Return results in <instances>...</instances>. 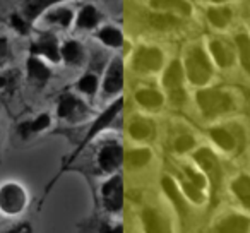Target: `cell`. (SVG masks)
Segmentation results:
<instances>
[{"label": "cell", "mask_w": 250, "mask_h": 233, "mask_svg": "<svg viewBox=\"0 0 250 233\" xmlns=\"http://www.w3.org/2000/svg\"><path fill=\"white\" fill-rule=\"evenodd\" d=\"M195 161L202 167V170L208 173L209 180L212 185V204H216V195H218L219 185H221V167H219V161L214 154L209 149H199L195 153Z\"/></svg>", "instance_id": "3957f363"}, {"label": "cell", "mask_w": 250, "mask_h": 233, "mask_svg": "<svg viewBox=\"0 0 250 233\" xmlns=\"http://www.w3.org/2000/svg\"><path fill=\"white\" fill-rule=\"evenodd\" d=\"M124 161V151L118 146H106L100 153V165L104 171H111Z\"/></svg>", "instance_id": "ba28073f"}, {"label": "cell", "mask_w": 250, "mask_h": 233, "mask_svg": "<svg viewBox=\"0 0 250 233\" xmlns=\"http://www.w3.org/2000/svg\"><path fill=\"white\" fill-rule=\"evenodd\" d=\"M187 74L194 84H206L211 77V65L201 48H194L187 57Z\"/></svg>", "instance_id": "7a4b0ae2"}, {"label": "cell", "mask_w": 250, "mask_h": 233, "mask_svg": "<svg viewBox=\"0 0 250 233\" xmlns=\"http://www.w3.org/2000/svg\"><path fill=\"white\" fill-rule=\"evenodd\" d=\"M122 106H124V100H117V101H115L113 105H111L110 108H108L106 111H104L103 115H101L100 119H98L96 122L93 124V127H91L89 134H87V137H86V143H87V141L91 139V137H94V136H96V134L100 132V130H103L104 127H106L108 124H110L111 120L115 119V115H117L118 111L122 110ZM86 143H84V144H86Z\"/></svg>", "instance_id": "9c48e42d"}, {"label": "cell", "mask_w": 250, "mask_h": 233, "mask_svg": "<svg viewBox=\"0 0 250 233\" xmlns=\"http://www.w3.org/2000/svg\"><path fill=\"white\" fill-rule=\"evenodd\" d=\"M151 132H153V126L146 120H136L130 126V134L134 139H146L147 136H151Z\"/></svg>", "instance_id": "cb8c5ba5"}, {"label": "cell", "mask_w": 250, "mask_h": 233, "mask_svg": "<svg viewBox=\"0 0 250 233\" xmlns=\"http://www.w3.org/2000/svg\"><path fill=\"white\" fill-rule=\"evenodd\" d=\"M104 204L110 211H118L124 204V187H122V178L115 177L103 187Z\"/></svg>", "instance_id": "5b68a950"}, {"label": "cell", "mask_w": 250, "mask_h": 233, "mask_svg": "<svg viewBox=\"0 0 250 233\" xmlns=\"http://www.w3.org/2000/svg\"><path fill=\"white\" fill-rule=\"evenodd\" d=\"M53 2H59V0H29L28 4H26V9H24L26 18H28L29 21H33V19H35L36 16L43 11V9H46L50 4H53Z\"/></svg>", "instance_id": "44dd1931"}, {"label": "cell", "mask_w": 250, "mask_h": 233, "mask_svg": "<svg viewBox=\"0 0 250 233\" xmlns=\"http://www.w3.org/2000/svg\"><path fill=\"white\" fill-rule=\"evenodd\" d=\"M12 26H14L16 29H19V33H22V35L26 33V24L18 18V16H12Z\"/></svg>", "instance_id": "8d00e7d4"}, {"label": "cell", "mask_w": 250, "mask_h": 233, "mask_svg": "<svg viewBox=\"0 0 250 233\" xmlns=\"http://www.w3.org/2000/svg\"><path fill=\"white\" fill-rule=\"evenodd\" d=\"M31 52L43 53V55H46L48 59H52L53 62L59 60V50H57V43L52 36H45V38H42L38 43H35V45L31 46Z\"/></svg>", "instance_id": "7c38bea8"}, {"label": "cell", "mask_w": 250, "mask_h": 233, "mask_svg": "<svg viewBox=\"0 0 250 233\" xmlns=\"http://www.w3.org/2000/svg\"><path fill=\"white\" fill-rule=\"evenodd\" d=\"M7 55V42L4 38H0V60Z\"/></svg>", "instance_id": "74e56055"}, {"label": "cell", "mask_w": 250, "mask_h": 233, "mask_svg": "<svg viewBox=\"0 0 250 233\" xmlns=\"http://www.w3.org/2000/svg\"><path fill=\"white\" fill-rule=\"evenodd\" d=\"M212 2H226V0H212Z\"/></svg>", "instance_id": "ab89813d"}, {"label": "cell", "mask_w": 250, "mask_h": 233, "mask_svg": "<svg viewBox=\"0 0 250 233\" xmlns=\"http://www.w3.org/2000/svg\"><path fill=\"white\" fill-rule=\"evenodd\" d=\"M28 70H29V76L36 77V79H42V81L50 76V70L36 59L28 60Z\"/></svg>", "instance_id": "484cf974"}, {"label": "cell", "mask_w": 250, "mask_h": 233, "mask_svg": "<svg viewBox=\"0 0 250 233\" xmlns=\"http://www.w3.org/2000/svg\"><path fill=\"white\" fill-rule=\"evenodd\" d=\"M211 136H212V139H214L216 143H218L219 146L223 148V149L231 151L233 148H235V141H233L231 134H229L228 130H225V129H214L211 132Z\"/></svg>", "instance_id": "603a6c76"}, {"label": "cell", "mask_w": 250, "mask_h": 233, "mask_svg": "<svg viewBox=\"0 0 250 233\" xmlns=\"http://www.w3.org/2000/svg\"><path fill=\"white\" fill-rule=\"evenodd\" d=\"M236 45L240 50V57H242V64L245 65V69H250V40L247 35H238L236 36Z\"/></svg>", "instance_id": "d4e9b609"}, {"label": "cell", "mask_w": 250, "mask_h": 233, "mask_svg": "<svg viewBox=\"0 0 250 233\" xmlns=\"http://www.w3.org/2000/svg\"><path fill=\"white\" fill-rule=\"evenodd\" d=\"M233 192L238 195V199L243 202L245 208H250V178L242 175L233 182Z\"/></svg>", "instance_id": "9a60e30c"}, {"label": "cell", "mask_w": 250, "mask_h": 233, "mask_svg": "<svg viewBox=\"0 0 250 233\" xmlns=\"http://www.w3.org/2000/svg\"><path fill=\"white\" fill-rule=\"evenodd\" d=\"M143 219H144V225H146V230L147 232H167L168 226L163 219L158 216L156 211L153 209H146L143 214Z\"/></svg>", "instance_id": "e0dca14e"}, {"label": "cell", "mask_w": 250, "mask_h": 233, "mask_svg": "<svg viewBox=\"0 0 250 233\" xmlns=\"http://www.w3.org/2000/svg\"><path fill=\"white\" fill-rule=\"evenodd\" d=\"M161 184H163L165 192H167V194L170 195L171 201H173V204H175V208L178 209V212H180L182 216L187 214V206H185V202H184V199H182V195H180V192H178V189H177V185H175V182L171 180L170 177H163Z\"/></svg>", "instance_id": "8fae6325"}, {"label": "cell", "mask_w": 250, "mask_h": 233, "mask_svg": "<svg viewBox=\"0 0 250 233\" xmlns=\"http://www.w3.org/2000/svg\"><path fill=\"white\" fill-rule=\"evenodd\" d=\"M62 55L67 62H77L81 59V46L76 42L65 43V46L62 48Z\"/></svg>", "instance_id": "f1b7e54d"}, {"label": "cell", "mask_w": 250, "mask_h": 233, "mask_svg": "<svg viewBox=\"0 0 250 233\" xmlns=\"http://www.w3.org/2000/svg\"><path fill=\"white\" fill-rule=\"evenodd\" d=\"M247 230H249V221L240 216H229L218 226V232H247Z\"/></svg>", "instance_id": "ac0fdd59"}, {"label": "cell", "mask_w": 250, "mask_h": 233, "mask_svg": "<svg viewBox=\"0 0 250 233\" xmlns=\"http://www.w3.org/2000/svg\"><path fill=\"white\" fill-rule=\"evenodd\" d=\"M149 24L156 29H171V28H177L180 24V19H177L175 16L171 14H153L149 16Z\"/></svg>", "instance_id": "2e32d148"}, {"label": "cell", "mask_w": 250, "mask_h": 233, "mask_svg": "<svg viewBox=\"0 0 250 233\" xmlns=\"http://www.w3.org/2000/svg\"><path fill=\"white\" fill-rule=\"evenodd\" d=\"M136 100L139 101L143 106H147V108H156L163 103V96H161L158 91H153V89H143L136 94Z\"/></svg>", "instance_id": "d6986e66"}, {"label": "cell", "mask_w": 250, "mask_h": 233, "mask_svg": "<svg viewBox=\"0 0 250 233\" xmlns=\"http://www.w3.org/2000/svg\"><path fill=\"white\" fill-rule=\"evenodd\" d=\"M194 139H192L190 136H182L177 139V143H175V148H177V151H180V153H184V151H188L192 146H194Z\"/></svg>", "instance_id": "e575fe53"}, {"label": "cell", "mask_w": 250, "mask_h": 233, "mask_svg": "<svg viewBox=\"0 0 250 233\" xmlns=\"http://www.w3.org/2000/svg\"><path fill=\"white\" fill-rule=\"evenodd\" d=\"M48 124H50L48 115H42V117H40L36 122H33L31 126H29V124H24V126H22V129H29V130H33V132H38V130L45 129Z\"/></svg>", "instance_id": "d6a6232c"}, {"label": "cell", "mask_w": 250, "mask_h": 233, "mask_svg": "<svg viewBox=\"0 0 250 233\" xmlns=\"http://www.w3.org/2000/svg\"><path fill=\"white\" fill-rule=\"evenodd\" d=\"M70 19H72V14H70V11H65V9H60V11L52 12V14L48 16V21L60 22L62 26H69Z\"/></svg>", "instance_id": "4dcf8cb0"}, {"label": "cell", "mask_w": 250, "mask_h": 233, "mask_svg": "<svg viewBox=\"0 0 250 233\" xmlns=\"http://www.w3.org/2000/svg\"><path fill=\"white\" fill-rule=\"evenodd\" d=\"M76 105H77V100L74 96H69V94L63 96L62 101H60V106H59V115L60 117H67V115H70L74 108H76Z\"/></svg>", "instance_id": "f546056e"}, {"label": "cell", "mask_w": 250, "mask_h": 233, "mask_svg": "<svg viewBox=\"0 0 250 233\" xmlns=\"http://www.w3.org/2000/svg\"><path fill=\"white\" fill-rule=\"evenodd\" d=\"M197 101H199L201 110L204 111L208 117H214V115H219V113H223V111H228L229 108L233 106L231 98L218 89L199 91Z\"/></svg>", "instance_id": "6da1fadb"}, {"label": "cell", "mask_w": 250, "mask_h": 233, "mask_svg": "<svg viewBox=\"0 0 250 233\" xmlns=\"http://www.w3.org/2000/svg\"><path fill=\"white\" fill-rule=\"evenodd\" d=\"M182 79H184V74H182V67H180V62H171V65L168 67L167 74L163 77V83L165 86L170 89V94H171V100H173L175 105H182L185 100V94L182 91Z\"/></svg>", "instance_id": "277c9868"}, {"label": "cell", "mask_w": 250, "mask_h": 233, "mask_svg": "<svg viewBox=\"0 0 250 233\" xmlns=\"http://www.w3.org/2000/svg\"><path fill=\"white\" fill-rule=\"evenodd\" d=\"M98 22V14L93 7H84L79 14V26L81 28H93Z\"/></svg>", "instance_id": "4316f807"}, {"label": "cell", "mask_w": 250, "mask_h": 233, "mask_svg": "<svg viewBox=\"0 0 250 233\" xmlns=\"http://www.w3.org/2000/svg\"><path fill=\"white\" fill-rule=\"evenodd\" d=\"M100 38L103 40V42L106 43V45H110V46H120L122 45V35H120V31H117V29H113V28H104V29H101Z\"/></svg>", "instance_id": "83f0119b"}, {"label": "cell", "mask_w": 250, "mask_h": 233, "mask_svg": "<svg viewBox=\"0 0 250 233\" xmlns=\"http://www.w3.org/2000/svg\"><path fill=\"white\" fill-rule=\"evenodd\" d=\"M24 204V194L19 187L9 185L0 192V206L7 212H18Z\"/></svg>", "instance_id": "52a82bcc"}, {"label": "cell", "mask_w": 250, "mask_h": 233, "mask_svg": "<svg viewBox=\"0 0 250 233\" xmlns=\"http://www.w3.org/2000/svg\"><path fill=\"white\" fill-rule=\"evenodd\" d=\"M185 173L188 175V178H190V182L194 185H197L199 189H202L206 185V180H204V177H201V175H197V173H194V171L190 170V168H185Z\"/></svg>", "instance_id": "d590c367"}, {"label": "cell", "mask_w": 250, "mask_h": 233, "mask_svg": "<svg viewBox=\"0 0 250 233\" xmlns=\"http://www.w3.org/2000/svg\"><path fill=\"white\" fill-rule=\"evenodd\" d=\"M163 64V55L158 48H141L136 55V69L139 70H158Z\"/></svg>", "instance_id": "8992f818"}, {"label": "cell", "mask_w": 250, "mask_h": 233, "mask_svg": "<svg viewBox=\"0 0 250 233\" xmlns=\"http://www.w3.org/2000/svg\"><path fill=\"white\" fill-rule=\"evenodd\" d=\"M124 86V70H122L120 64H113L108 69L106 79H104V91L106 93H117Z\"/></svg>", "instance_id": "30bf717a"}, {"label": "cell", "mask_w": 250, "mask_h": 233, "mask_svg": "<svg viewBox=\"0 0 250 233\" xmlns=\"http://www.w3.org/2000/svg\"><path fill=\"white\" fill-rule=\"evenodd\" d=\"M211 52L214 55L216 62L221 67H228L233 62V52L229 50V46H226L223 42H212L211 43Z\"/></svg>", "instance_id": "5bb4252c"}, {"label": "cell", "mask_w": 250, "mask_h": 233, "mask_svg": "<svg viewBox=\"0 0 250 233\" xmlns=\"http://www.w3.org/2000/svg\"><path fill=\"white\" fill-rule=\"evenodd\" d=\"M151 153L147 149H136V151H130L127 156H125V161L129 165L130 168H141L149 161Z\"/></svg>", "instance_id": "ffe728a7"}, {"label": "cell", "mask_w": 250, "mask_h": 233, "mask_svg": "<svg viewBox=\"0 0 250 233\" xmlns=\"http://www.w3.org/2000/svg\"><path fill=\"white\" fill-rule=\"evenodd\" d=\"M154 9H165V11H177L184 16L190 14V4L185 0H151Z\"/></svg>", "instance_id": "4fadbf2b"}, {"label": "cell", "mask_w": 250, "mask_h": 233, "mask_svg": "<svg viewBox=\"0 0 250 233\" xmlns=\"http://www.w3.org/2000/svg\"><path fill=\"white\" fill-rule=\"evenodd\" d=\"M208 18L216 28H225V26L228 24L229 19H231V12H229V9H225V7L211 9V11L208 12Z\"/></svg>", "instance_id": "7402d4cb"}, {"label": "cell", "mask_w": 250, "mask_h": 233, "mask_svg": "<svg viewBox=\"0 0 250 233\" xmlns=\"http://www.w3.org/2000/svg\"><path fill=\"white\" fill-rule=\"evenodd\" d=\"M4 84H5V81H4V79H2V77H0V87L4 86Z\"/></svg>", "instance_id": "f35d334b"}, {"label": "cell", "mask_w": 250, "mask_h": 233, "mask_svg": "<svg viewBox=\"0 0 250 233\" xmlns=\"http://www.w3.org/2000/svg\"><path fill=\"white\" fill-rule=\"evenodd\" d=\"M79 87L84 91V93H94V89H96V77L94 76L83 77L79 83Z\"/></svg>", "instance_id": "836d02e7"}, {"label": "cell", "mask_w": 250, "mask_h": 233, "mask_svg": "<svg viewBox=\"0 0 250 233\" xmlns=\"http://www.w3.org/2000/svg\"><path fill=\"white\" fill-rule=\"evenodd\" d=\"M184 189H185V192L188 194V197L192 199V201H195V202H202V192H201V189L197 187V185H194L192 182H185L184 184Z\"/></svg>", "instance_id": "1f68e13d"}]
</instances>
